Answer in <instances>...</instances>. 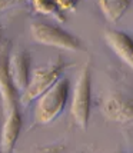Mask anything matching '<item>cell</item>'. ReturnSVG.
Instances as JSON below:
<instances>
[{
    "label": "cell",
    "mask_w": 133,
    "mask_h": 153,
    "mask_svg": "<svg viewBox=\"0 0 133 153\" xmlns=\"http://www.w3.org/2000/svg\"><path fill=\"white\" fill-rule=\"evenodd\" d=\"M20 130H22V114L19 112V107H16L4 114V123L0 134V152L10 153L13 150L20 136Z\"/></svg>",
    "instance_id": "cell-7"
},
{
    "label": "cell",
    "mask_w": 133,
    "mask_h": 153,
    "mask_svg": "<svg viewBox=\"0 0 133 153\" xmlns=\"http://www.w3.org/2000/svg\"><path fill=\"white\" fill-rule=\"evenodd\" d=\"M90 94H92V72H90V65L87 63L80 70L72 94V103H70L72 117L74 123L83 130L89 125Z\"/></svg>",
    "instance_id": "cell-2"
},
{
    "label": "cell",
    "mask_w": 133,
    "mask_h": 153,
    "mask_svg": "<svg viewBox=\"0 0 133 153\" xmlns=\"http://www.w3.org/2000/svg\"><path fill=\"white\" fill-rule=\"evenodd\" d=\"M0 37H1V29H0Z\"/></svg>",
    "instance_id": "cell-14"
},
{
    "label": "cell",
    "mask_w": 133,
    "mask_h": 153,
    "mask_svg": "<svg viewBox=\"0 0 133 153\" xmlns=\"http://www.w3.org/2000/svg\"><path fill=\"white\" fill-rule=\"evenodd\" d=\"M19 0H0V12H4L7 9L13 7Z\"/></svg>",
    "instance_id": "cell-13"
},
{
    "label": "cell",
    "mask_w": 133,
    "mask_h": 153,
    "mask_svg": "<svg viewBox=\"0 0 133 153\" xmlns=\"http://www.w3.org/2000/svg\"><path fill=\"white\" fill-rule=\"evenodd\" d=\"M30 33L37 43L45 46H52L57 49H65L70 52H80L83 46L77 37L63 30L62 27L53 26L43 22H34L30 26Z\"/></svg>",
    "instance_id": "cell-4"
},
{
    "label": "cell",
    "mask_w": 133,
    "mask_h": 153,
    "mask_svg": "<svg viewBox=\"0 0 133 153\" xmlns=\"http://www.w3.org/2000/svg\"><path fill=\"white\" fill-rule=\"evenodd\" d=\"M9 76L16 87V90L22 93L26 87L30 76V66H29V56L26 52H16L12 56H9Z\"/></svg>",
    "instance_id": "cell-9"
},
{
    "label": "cell",
    "mask_w": 133,
    "mask_h": 153,
    "mask_svg": "<svg viewBox=\"0 0 133 153\" xmlns=\"http://www.w3.org/2000/svg\"><path fill=\"white\" fill-rule=\"evenodd\" d=\"M32 6H33L36 13L45 14V16H52L59 22H65L63 13L57 9L54 0H32Z\"/></svg>",
    "instance_id": "cell-11"
},
{
    "label": "cell",
    "mask_w": 133,
    "mask_h": 153,
    "mask_svg": "<svg viewBox=\"0 0 133 153\" xmlns=\"http://www.w3.org/2000/svg\"><path fill=\"white\" fill-rule=\"evenodd\" d=\"M70 96V83L65 77H59L52 87L39 96L34 107V119L37 123L49 125L63 113Z\"/></svg>",
    "instance_id": "cell-1"
},
{
    "label": "cell",
    "mask_w": 133,
    "mask_h": 153,
    "mask_svg": "<svg viewBox=\"0 0 133 153\" xmlns=\"http://www.w3.org/2000/svg\"><path fill=\"white\" fill-rule=\"evenodd\" d=\"M130 4L132 0H99V7L103 16L112 23L119 22L125 16Z\"/></svg>",
    "instance_id": "cell-10"
},
{
    "label": "cell",
    "mask_w": 133,
    "mask_h": 153,
    "mask_svg": "<svg viewBox=\"0 0 133 153\" xmlns=\"http://www.w3.org/2000/svg\"><path fill=\"white\" fill-rule=\"evenodd\" d=\"M54 1H56V6H57V9L62 13L74 10L76 9V3H77V0H54Z\"/></svg>",
    "instance_id": "cell-12"
},
{
    "label": "cell",
    "mask_w": 133,
    "mask_h": 153,
    "mask_svg": "<svg viewBox=\"0 0 133 153\" xmlns=\"http://www.w3.org/2000/svg\"><path fill=\"white\" fill-rule=\"evenodd\" d=\"M65 69V63L59 60L50 63L45 67H39L36 69L32 76H29V82H27L25 90L20 93V102L22 105H30L32 102L37 99L39 96L46 92L49 87H52L56 83V80L62 77V72Z\"/></svg>",
    "instance_id": "cell-3"
},
{
    "label": "cell",
    "mask_w": 133,
    "mask_h": 153,
    "mask_svg": "<svg viewBox=\"0 0 133 153\" xmlns=\"http://www.w3.org/2000/svg\"><path fill=\"white\" fill-rule=\"evenodd\" d=\"M105 42L127 67H133V45L130 36L119 30H106Z\"/></svg>",
    "instance_id": "cell-8"
},
{
    "label": "cell",
    "mask_w": 133,
    "mask_h": 153,
    "mask_svg": "<svg viewBox=\"0 0 133 153\" xmlns=\"http://www.w3.org/2000/svg\"><path fill=\"white\" fill-rule=\"evenodd\" d=\"M103 114L110 122L129 123L133 119L132 99L123 94H112L103 103Z\"/></svg>",
    "instance_id": "cell-6"
},
{
    "label": "cell",
    "mask_w": 133,
    "mask_h": 153,
    "mask_svg": "<svg viewBox=\"0 0 133 153\" xmlns=\"http://www.w3.org/2000/svg\"><path fill=\"white\" fill-rule=\"evenodd\" d=\"M7 63H9V52H7V45H4V46H0V97H1L4 114L19 107L17 106L19 92L16 90V87L10 80Z\"/></svg>",
    "instance_id": "cell-5"
}]
</instances>
